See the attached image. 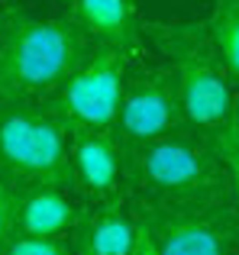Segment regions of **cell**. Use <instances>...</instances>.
<instances>
[{
	"label": "cell",
	"instance_id": "cell-11",
	"mask_svg": "<svg viewBox=\"0 0 239 255\" xmlns=\"http://www.w3.org/2000/svg\"><path fill=\"white\" fill-rule=\"evenodd\" d=\"M75 23L91 36L94 45H114L132 52L139 42L136 16L129 0H71Z\"/></svg>",
	"mask_w": 239,
	"mask_h": 255
},
{
	"label": "cell",
	"instance_id": "cell-2",
	"mask_svg": "<svg viewBox=\"0 0 239 255\" xmlns=\"http://www.w3.org/2000/svg\"><path fill=\"white\" fill-rule=\"evenodd\" d=\"M126 184L139 204H184L227 191L230 178L207 132L181 126L126 149Z\"/></svg>",
	"mask_w": 239,
	"mask_h": 255
},
{
	"label": "cell",
	"instance_id": "cell-14",
	"mask_svg": "<svg viewBox=\"0 0 239 255\" xmlns=\"http://www.w3.org/2000/svg\"><path fill=\"white\" fill-rule=\"evenodd\" d=\"M0 255H78V249L65 236H23V233H16Z\"/></svg>",
	"mask_w": 239,
	"mask_h": 255
},
{
	"label": "cell",
	"instance_id": "cell-9",
	"mask_svg": "<svg viewBox=\"0 0 239 255\" xmlns=\"http://www.w3.org/2000/svg\"><path fill=\"white\" fill-rule=\"evenodd\" d=\"M81 213L71 197V187L36 184L19 187L16 207V233L23 236H68L78 230Z\"/></svg>",
	"mask_w": 239,
	"mask_h": 255
},
{
	"label": "cell",
	"instance_id": "cell-10",
	"mask_svg": "<svg viewBox=\"0 0 239 255\" xmlns=\"http://www.w3.org/2000/svg\"><path fill=\"white\" fill-rule=\"evenodd\" d=\"M139 217L123 207V197L110 204H97L94 210L81 213L75 230V246L88 249L91 255H129L136 246Z\"/></svg>",
	"mask_w": 239,
	"mask_h": 255
},
{
	"label": "cell",
	"instance_id": "cell-18",
	"mask_svg": "<svg viewBox=\"0 0 239 255\" xmlns=\"http://www.w3.org/2000/svg\"><path fill=\"white\" fill-rule=\"evenodd\" d=\"M0 29H3V16H0Z\"/></svg>",
	"mask_w": 239,
	"mask_h": 255
},
{
	"label": "cell",
	"instance_id": "cell-12",
	"mask_svg": "<svg viewBox=\"0 0 239 255\" xmlns=\"http://www.w3.org/2000/svg\"><path fill=\"white\" fill-rule=\"evenodd\" d=\"M214 49L220 55L233 87H239V0H217L214 16L207 26Z\"/></svg>",
	"mask_w": 239,
	"mask_h": 255
},
{
	"label": "cell",
	"instance_id": "cell-15",
	"mask_svg": "<svg viewBox=\"0 0 239 255\" xmlns=\"http://www.w3.org/2000/svg\"><path fill=\"white\" fill-rule=\"evenodd\" d=\"M16 207H19V187L0 178V252L16 236Z\"/></svg>",
	"mask_w": 239,
	"mask_h": 255
},
{
	"label": "cell",
	"instance_id": "cell-7",
	"mask_svg": "<svg viewBox=\"0 0 239 255\" xmlns=\"http://www.w3.org/2000/svg\"><path fill=\"white\" fill-rule=\"evenodd\" d=\"M181 126H188V123H184L175 78H171L168 68H162V71L145 68V71L126 75L117 123H114V132L123 142V149L152 142V139L165 136L171 129H181Z\"/></svg>",
	"mask_w": 239,
	"mask_h": 255
},
{
	"label": "cell",
	"instance_id": "cell-8",
	"mask_svg": "<svg viewBox=\"0 0 239 255\" xmlns=\"http://www.w3.org/2000/svg\"><path fill=\"white\" fill-rule=\"evenodd\" d=\"M71 174L91 204L123 197L126 149L114 129H71Z\"/></svg>",
	"mask_w": 239,
	"mask_h": 255
},
{
	"label": "cell",
	"instance_id": "cell-16",
	"mask_svg": "<svg viewBox=\"0 0 239 255\" xmlns=\"http://www.w3.org/2000/svg\"><path fill=\"white\" fill-rule=\"evenodd\" d=\"M129 255H158L155 249V243H152V236H149V230H145V223L139 220V233H136V246H132V252Z\"/></svg>",
	"mask_w": 239,
	"mask_h": 255
},
{
	"label": "cell",
	"instance_id": "cell-4",
	"mask_svg": "<svg viewBox=\"0 0 239 255\" xmlns=\"http://www.w3.org/2000/svg\"><path fill=\"white\" fill-rule=\"evenodd\" d=\"M155 39L171 58L168 71L175 78L178 104L184 123L197 132H214L227 126L236 113V94L214 49V39L201 26H155Z\"/></svg>",
	"mask_w": 239,
	"mask_h": 255
},
{
	"label": "cell",
	"instance_id": "cell-6",
	"mask_svg": "<svg viewBox=\"0 0 239 255\" xmlns=\"http://www.w3.org/2000/svg\"><path fill=\"white\" fill-rule=\"evenodd\" d=\"M129 52L114 45H94L91 55L68 75L45 104L55 110L65 129H114L123 84L129 75Z\"/></svg>",
	"mask_w": 239,
	"mask_h": 255
},
{
	"label": "cell",
	"instance_id": "cell-1",
	"mask_svg": "<svg viewBox=\"0 0 239 255\" xmlns=\"http://www.w3.org/2000/svg\"><path fill=\"white\" fill-rule=\"evenodd\" d=\"M88 55L91 36L75 19H6L0 29V100L45 104Z\"/></svg>",
	"mask_w": 239,
	"mask_h": 255
},
{
	"label": "cell",
	"instance_id": "cell-5",
	"mask_svg": "<svg viewBox=\"0 0 239 255\" xmlns=\"http://www.w3.org/2000/svg\"><path fill=\"white\" fill-rule=\"evenodd\" d=\"M158 255H239V207L233 191L184 204H139Z\"/></svg>",
	"mask_w": 239,
	"mask_h": 255
},
{
	"label": "cell",
	"instance_id": "cell-3",
	"mask_svg": "<svg viewBox=\"0 0 239 255\" xmlns=\"http://www.w3.org/2000/svg\"><path fill=\"white\" fill-rule=\"evenodd\" d=\"M0 178L16 187H75L71 132L49 104L0 100Z\"/></svg>",
	"mask_w": 239,
	"mask_h": 255
},
{
	"label": "cell",
	"instance_id": "cell-13",
	"mask_svg": "<svg viewBox=\"0 0 239 255\" xmlns=\"http://www.w3.org/2000/svg\"><path fill=\"white\" fill-rule=\"evenodd\" d=\"M210 142H214L217 155L223 158V168H227V178H230V191H233V200L239 207V117H233L227 126L210 132Z\"/></svg>",
	"mask_w": 239,
	"mask_h": 255
},
{
	"label": "cell",
	"instance_id": "cell-17",
	"mask_svg": "<svg viewBox=\"0 0 239 255\" xmlns=\"http://www.w3.org/2000/svg\"><path fill=\"white\" fill-rule=\"evenodd\" d=\"M75 249H78V246H75ZM78 255H91V252L88 249H78Z\"/></svg>",
	"mask_w": 239,
	"mask_h": 255
}]
</instances>
